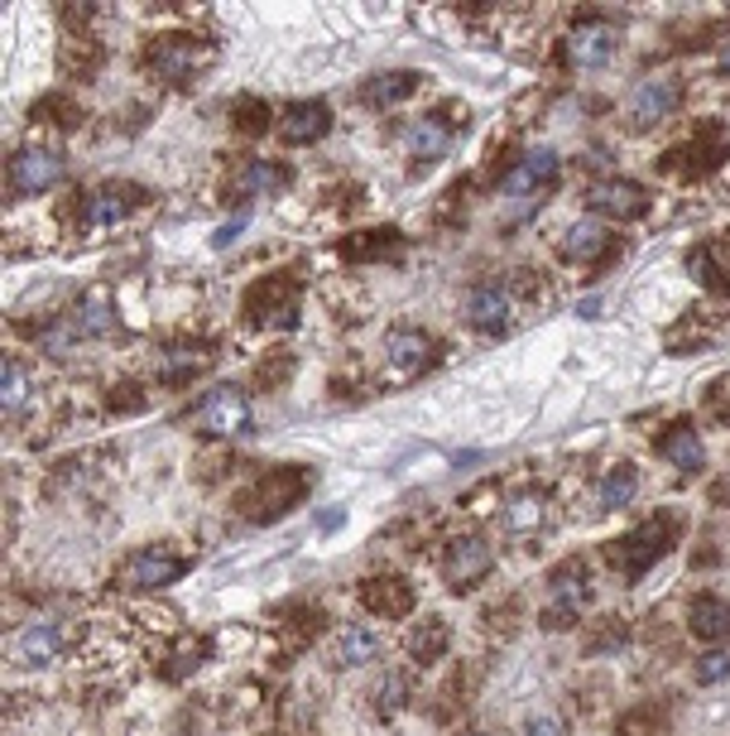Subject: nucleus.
I'll list each match as a JSON object with an SVG mask.
<instances>
[{"label":"nucleus","mask_w":730,"mask_h":736,"mask_svg":"<svg viewBox=\"0 0 730 736\" xmlns=\"http://www.w3.org/2000/svg\"><path fill=\"white\" fill-rule=\"evenodd\" d=\"M197 429L202 433H222V438H236V433L251 429V400H245L236 385L212 390V395L197 404Z\"/></svg>","instance_id":"6e6552de"},{"label":"nucleus","mask_w":730,"mask_h":736,"mask_svg":"<svg viewBox=\"0 0 730 736\" xmlns=\"http://www.w3.org/2000/svg\"><path fill=\"white\" fill-rule=\"evenodd\" d=\"M524 736H567V722H562L558 713L529 717V722H524Z\"/></svg>","instance_id":"e433bc0d"},{"label":"nucleus","mask_w":730,"mask_h":736,"mask_svg":"<svg viewBox=\"0 0 730 736\" xmlns=\"http://www.w3.org/2000/svg\"><path fill=\"white\" fill-rule=\"evenodd\" d=\"M433 361V337L418 327H394L385 337V366L394 381H408V375H418L423 366Z\"/></svg>","instance_id":"ddd939ff"},{"label":"nucleus","mask_w":730,"mask_h":736,"mask_svg":"<svg viewBox=\"0 0 730 736\" xmlns=\"http://www.w3.org/2000/svg\"><path fill=\"white\" fill-rule=\"evenodd\" d=\"M202 366H207V356H193V352H169L164 366H159V375L164 381H183V375H197Z\"/></svg>","instance_id":"72a5a7b5"},{"label":"nucleus","mask_w":730,"mask_h":736,"mask_svg":"<svg viewBox=\"0 0 730 736\" xmlns=\"http://www.w3.org/2000/svg\"><path fill=\"white\" fill-rule=\"evenodd\" d=\"M548 520V501H544V491H519V496H509L505 505V525L515 530V534H534L538 525Z\"/></svg>","instance_id":"393cba45"},{"label":"nucleus","mask_w":730,"mask_h":736,"mask_svg":"<svg viewBox=\"0 0 730 736\" xmlns=\"http://www.w3.org/2000/svg\"><path fill=\"white\" fill-rule=\"evenodd\" d=\"M150 63H154L159 78L187 82L193 72H202V68L212 63V43H207V39H193V34H169V39H159V43H154Z\"/></svg>","instance_id":"423d86ee"},{"label":"nucleus","mask_w":730,"mask_h":736,"mask_svg":"<svg viewBox=\"0 0 730 736\" xmlns=\"http://www.w3.org/2000/svg\"><path fill=\"white\" fill-rule=\"evenodd\" d=\"M490 563H495L490 544H486V540H476V534H466V540H457V544L447 548L443 573H447V583H452V587L466 592V587H476L480 577L490 573Z\"/></svg>","instance_id":"4468645a"},{"label":"nucleus","mask_w":730,"mask_h":736,"mask_svg":"<svg viewBox=\"0 0 730 736\" xmlns=\"http://www.w3.org/2000/svg\"><path fill=\"white\" fill-rule=\"evenodd\" d=\"M616 49H620V29L610 20H581L572 29V39H567V58L577 68H606L616 58Z\"/></svg>","instance_id":"9d476101"},{"label":"nucleus","mask_w":730,"mask_h":736,"mask_svg":"<svg viewBox=\"0 0 730 736\" xmlns=\"http://www.w3.org/2000/svg\"><path fill=\"white\" fill-rule=\"evenodd\" d=\"M558 183V154L552 150H529L524 159L505 169V193L509 198H538Z\"/></svg>","instance_id":"9b49d317"},{"label":"nucleus","mask_w":730,"mask_h":736,"mask_svg":"<svg viewBox=\"0 0 730 736\" xmlns=\"http://www.w3.org/2000/svg\"><path fill=\"white\" fill-rule=\"evenodd\" d=\"M682 107V78H673V72H659V78H645L630 92V125H659V121H668Z\"/></svg>","instance_id":"39448f33"},{"label":"nucleus","mask_w":730,"mask_h":736,"mask_svg":"<svg viewBox=\"0 0 730 736\" xmlns=\"http://www.w3.org/2000/svg\"><path fill=\"white\" fill-rule=\"evenodd\" d=\"M389 251H399V231H361L356 241L342 245L346 260H371V255H389Z\"/></svg>","instance_id":"c756f323"},{"label":"nucleus","mask_w":730,"mask_h":736,"mask_svg":"<svg viewBox=\"0 0 730 736\" xmlns=\"http://www.w3.org/2000/svg\"><path fill=\"white\" fill-rule=\"evenodd\" d=\"M447 144H452V125L443 115H418V121L404 125V150H408V159H418V164L443 159Z\"/></svg>","instance_id":"f3484780"},{"label":"nucleus","mask_w":730,"mask_h":736,"mask_svg":"<svg viewBox=\"0 0 730 736\" xmlns=\"http://www.w3.org/2000/svg\"><path fill=\"white\" fill-rule=\"evenodd\" d=\"M231 115H236V125L245 130V135L270 130V101H260V97H236L231 101Z\"/></svg>","instance_id":"2f4dec72"},{"label":"nucleus","mask_w":730,"mask_h":736,"mask_svg":"<svg viewBox=\"0 0 730 736\" xmlns=\"http://www.w3.org/2000/svg\"><path fill=\"white\" fill-rule=\"evenodd\" d=\"M58 649H63V631H58V621H49V616L29 621V626L14 635V659L20 664H49V659H58Z\"/></svg>","instance_id":"a211bd4d"},{"label":"nucleus","mask_w":730,"mask_h":736,"mask_svg":"<svg viewBox=\"0 0 730 736\" xmlns=\"http://www.w3.org/2000/svg\"><path fill=\"white\" fill-rule=\"evenodd\" d=\"M399 703H404V678H399V674H389L385 684L375 688V707H379V713H394Z\"/></svg>","instance_id":"c9c22d12"},{"label":"nucleus","mask_w":730,"mask_h":736,"mask_svg":"<svg viewBox=\"0 0 730 736\" xmlns=\"http://www.w3.org/2000/svg\"><path fill=\"white\" fill-rule=\"evenodd\" d=\"M688 626L697 641H726L730 635V602L717 592H702V597L688 602Z\"/></svg>","instance_id":"aec40b11"},{"label":"nucleus","mask_w":730,"mask_h":736,"mask_svg":"<svg viewBox=\"0 0 730 736\" xmlns=\"http://www.w3.org/2000/svg\"><path fill=\"white\" fill-rule=\"evenodd\" d=\"M688 270H692V274H697V280H702V284H711V289H726L721 270L711 265V251H707V245H697V251L688 255Z\"/></svg>","instance_id":"f704fd0d"},{"label":"nucleus","mask_w":730,"mask_h":736,"mask_svg":"<svg viewBox=\"0 0 730 736\" xmlns=\"http://www.w3.org/2000/svg\"><path fill=\"white\" fill-rule=\"evenodd\" d=\"M24 400H29V371L10 356V361H6V385H0V410H6V414H20Z\"/></svg>","instance_id":"7c9ffc66"},{"label":"nucleus","mask_w":730,"mask_h":736,"mask_svg":"<svg viewBox=\"0 0 730 736\" xmlns=\"http://www.w3.org/2000/svg\"><path fill=\"white\" fill-rule=\"evenodd\" d=\"M635 491H639V472L630 467V462H620V467L606 472V482H601V505L606 511H620V505L635 501Z\"/></svg>","instance_id":"cd10ccee"},{"label":"nucleus","mask_w":730,"mask_h":736,"mask_svg":"<svg viewBox=\"0 0 730 736\" xmlns=\"http://www.w3.org/2000/svg\"><path fill=\"white\" fill-rule=\"evenodd\" d=\"M245 313H251L255 323L294 327L298 323V289H294V280H260L251 294H245Z\"/></svg>","instance_id":"1a4fd4ad"},{"label":"nucleus","mask_w":730,"mask_h":736,"mask_svg":"<svg viewBox=\"0 0 730 736\" xmlns=\"http://www.w3.org/2000/svg\"><path fill=\"white\" fill-rule=\"evenodd\" d=\"M697 684H726L730 678V645H717V649H707L702 659H697Z\"/></svg>","instance_id":"473e14b6"},{"label":"nucleus","mask_w":730,"mask_h":736,"mask_svg":"<svg viewBox=\"0 0 730 736\" xmlns=\"http://www.w3.org/2000/svg\"><path fill=\"white\" fill-rule=\"evenodd\" d=\"M125 212H130V202L115 193V188H97V193L87 198V208H82V222L92 231H101V226H115Z\"/></svg>","instance_id":"a878e982"},{"label":"nucleus","mask_w":730,"mask_h":736,"mask_svg":"<svg viewBox=\"0 0 730 736\" xmlns=\"http://www.w3.org/2000/svg\"><path fill=\"white\" fill-rule=\"evenodd\" d=\"M332 130V111L327 101H288L280 111V140L284 144H313Z\"/></svg>","instance_id":"2eb2a0df"},{"label":"nucleus","mask_w":730,"mask_h":736,"mask_svg":"<svg viewBox=\"0 0 730 736\" xmlns=\"http://www.w3.org/2000/svg\"><path fill=\"white\" fill-rule=\"evenodd\" d=\"M466 736H486V732H466Z\"/></svg>","instance_id":"79ce46f5"},{"label":"nucleus","mask_w":730,"mask_h":736,"mask_svg":"<svg viewBox=\"0 0 730 736\" xmlns=\"http://www.w3.org/2000/svg\"><path fill=\"white\" fill-rule=\"evenodd\" d=\"M111 410H144V395H111Z\"/></svg>","instance_id":"58836bf2"},{"label":"nucleus","mask_w":730,"mask_h":736,"mask_svg":"<svg viewBox=\"0 0 730 736\" xmlns=\"http://www.w3.org/2000/svg\"><path fill=\"white\" fill-rule=\"evenodd\" d=\"M562 251L581 260V265H591V260H601L610 251V231L606 222H596V216H581V222H572L562 231Z\"/></svg>","instance_id":"412c9836"},{"label":"nucleus","mask_w":730,"mask_h":736,"mask_svg":"<svg viewBox=\"0 0 730 736\" xmlns=\"http://www.w3.org/2000/svg\"><path fill=\"white\" fill-rule=\"evenodd\" d=\"M668 544H673V525H668V520H649V525H639V530L625 534V540L610 544V563H616L620 573L639 577V573H645L653 558L663 554Z\"/></svg>","instance_id":"20e7f679"},{"label":"nucleus","mask_w":730,"mask_h":736,"mask_svg":"<svg viewBox=\"0 0 730 736\" xmlns=\"http://www.w3.org/2000/svg\"><path fill=\"white\" fill-rule=\"evenodd\" d=\"M717 496H721V501H726V505H730V476H726V482H721V486H717Z\"/></svg>","instance_id":"a19ab883"},{"label":"nucleus","mask_w":730,"mask_h":736,"mask_svg":"<svg viewBox=\"0 0 730 736\" xmlns=\"http://www.w3.org/2000/svg\"><path fill=\"white\" fill-rule=\"evenodd\" d=\"M659 453L673 462L678 472H702V462H707V447H702V438H697V429L692 424H673L659 438Z\"/></svg>","instance_id":"5701e85b"},{"label":"nucleus","mask_w":730,"mask_h":736,"mask_svg":"<svg viewBox=\"0 0 730 736\" xmlns=\"http://www.w3.org/2000/svg\"><path fill=\"white\" fill-rule=\"evenodd\" d=\"M418 72H408V68H394V72H379V78L365 82V101L371 107H399L404 97H414L418 92Z\"/></svg>","instance_id":"b1692460"},{"label":"nucleus","mask_w":730,"mask_h":736,"mask_svg":"<svg viewBox=\"0 0 730 736\" xmlns=\"http://www.w3.org/2000/svg\"><path fill=\"white\" fill-rule=\"evenodd\" d=\"M115 327V299H111V289H87V294L72 303L68 317L58 327L43 332V352L49 356H68L78 342L87 337H107V332Z\"/></svg>","instance_id":"f257e3e1"},{"label":"nucleus","mask_w":730,"mask_h":736,"mask_svg":"<svg viewBox=\"0 0 730 736\" xmlns=\"http://www.w3.org/2000/svg\"><path fill=\"white\" fill-rule=\"evenodd\" d=\"M245 222H251V212H241V216H231L226 226H216V236H212V245H216V251H226V245L236 241V231H245Z\"/></svg>","instance_id":"4c0bfd02"},{"label":"nucleus","mask_w":730,"mask_h":736,"mask_svg":"<svg viewBox=\"0 0 730 736\" xmlns=\"http://www.w3.org/2000/svg\"><path fill=\"white\" fill-rule=\"evenodd\" d=\"M587 202L601 216H610V222H635V216L649 212V193L639 183H630V179H601L587 193Z\"/></svg>","instance_id":"f8f14e48"},{"label":"nucleus","mask_w":730,"mask_h":736,"mask_svg":"<svg viewBox=\"0 0 730 736\" xmlns=\"http://www.w3.org/2000/svg\"><path fill=\"white\" fill-rule=\"evenodd\" d=\"M721 72H726V78H730V43H726V49H721Z\"/></svg>","instance_id":"ea45409f"},{"label":"nucleus","mask_w":730,"mask_h":736,"mask_svg":"<svg viewBox=\"0 0 730 736\" xmlns=\"http://www.w3.org/2000/svg\"><path fill=\"white\" fill-rule=\"evenodd\" d=\"M509 289L500 280H486V284H476L472 294H466V317H472V327L480 332H500L509 323Z\"/></svg>","instance_id":"dca6fc26"},{"label":"nucleus","mask_w":730,"mask_h":736,"mask_svg":"<svg viewBox=\"0 0 730 736\" xmlns=\"http://www.w3.org/2000/svg\"><path fill=\"white\" fill-rule=\"evenodd\" d=\"M231 183H236L241 198H270V193H280V188H288V169L280 159H251Z\"/></svg>","instance_id":"4be33fe9"},{"label":"nucleus","mask_w":730,"mask_h":736,"mask_svg":"<svg viewBox=\"0 0 730 736\" xmlns=\"http://www.w3.org/2000/svg\"><path fill=\"white\" fill-rule=\"evenodd\" d=\"M187 563L173 554L164 544H150V548H135L121 568V583L125 587H140V592H154V587H173L183 577Z\"/></svg>","instance_id":"0eeeda50"},{"label":"nucleus","mask_w":730,"mask_h":736,"mask_svg":"<svg viewBox=\"0 0 730 736\" xmlns=\"http://www.w3.org/2000/svg\"><path fill=\"white\" fill-rule=\"evenodd\" d=\"M375 655H379V635L365 626H352L337 645V664H371Z\"/></svg>","instance_id":"c85d7f7f"},{"label":"nucleus","mask_w":730,"mask_h":736,"mask_svg":"<svg viewBox=\"0 0 730 736\" xmlns=\"http://www.w3.org/2000/svg\"><path fill=\"white\" fill-rule=\"evenodd\" d=\"M58 179H63V154H58V150H49V144H24V150H14V159H10V188L20 198L49 193Z\"/></svg>","instance_id":"7ed1b4c3"},{"label":"nucleus","mask_w":730,"mask_h":736,"mask_svg":"<svg viewBox=\"0 0 730 736\" xmlns=\"http://www.w3.org/2000/svg\"><path fill=\"white\" fill-rule=\"evenodd\" d=\"M361 597L375 616H408L414 612V587H408L404 577H394V573L389 577H365Z\"/></svg>","instance_id":"6ab92c4d"},{"label":"nucleus","mask_w":730,"mask_h":736,"mask_svg":"<svg viewBox=\"0 0 730 736\" xmlns=\"http://www.w3.org/2000/svg\"><path fill=\"white\" fill-rule=\"evenodd\" d=\"M443 649H447V626L443 621H423V626L408 635V655H414L418 664H433V659H443Z\"/></svg>","instance_id":"bb28decb"},{"label":"nucleus","mask_w":730,"mask_h":736,"mask_svg":"<svg viewBox=\"0 0 730 736\" xmlns=\"http://www.w3.org/2000/svg\"><path fill=\"white\" fill-rule=\"evenodd\" d=\"M308 486H313V472L308 467H274V472H265L260 476V486H255V520H280V515H288L294 505L308 496Z\"/></svg>","instance_id":"f03ea898"}]
</instances>
